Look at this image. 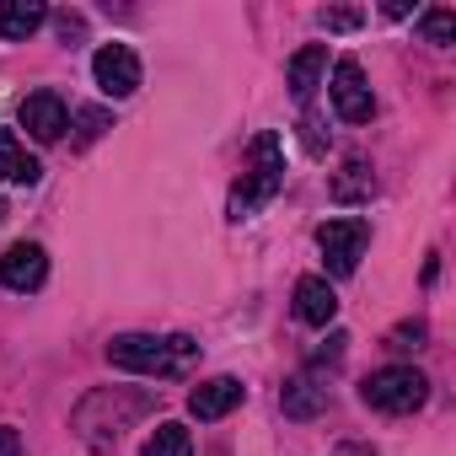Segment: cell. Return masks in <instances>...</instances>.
<instances>
[{
  "label": "cell",
  "mask_w": 456,
  "mask_h": 456,
  "mask_svg": "<svg viewBox=\"0 0 456 456\" xmlns=\"http://www.w3.org/2000/svg\"><path fill=\"white\" fill-rule=\"evenodd\" d=\"M242 397H248V387H242L237 376H209V381H199V387L188 392V413L209 424V419H225Z\"/></svg>",
  "instance_id": "ba28073f"
},
{
  "label": "cell",
  "mask_w": 456,
  "mask_h": 456,
  "mask_svg": "<svg viewBox=\"0 0 456 456\" xmlns=\"http://www.w3.org/2000/svg\"><path fill=\"white\" fill-rule=\"evenodd\" d=\"M280 408H285L290 419H312V413H322V408H328V387H322V381H312V376H296V381H285Z\"/></svg>",
  "instance_id": "4fadbf2b"
},
{
  "label": "cell",
  "mask_w": 456,
  "mask_h": 456,
  "mask_svg": "<svg viewBox=\"0 0 456 456\" xmlns=\"http://www.w3.org/2000/svg\"><path fill=\"white\" fill-rule=\"evenodd\" d=\"M322 70H328V49H322V44H306V49L290 60V92L306 102V97L322 86Z\"/></svg>",
  "instance_id": "5bb4252c"
},
{
  "label": "cell",
  "mask_w": 456,
  "mask_h": 456,
  "mask_svg": "<svg viewBox=\"0 0 456 456\" xmlns=\"http://www.w3.org/2000/svg\"><path fill=\"white\" fill-rule=\"evenodd\" d=\"M44 280H49V253H44L38 242H12L6 258H0V285L17 290V296H28V290H38Z\"/></svg>",
  "instance_id": "52a82bcc"
},
{
  "label": "cell",
  "mask_w": 456,
  "mask_h": 456,
  "mask_svg": "<svg viewBox=\"0 0 456 456\" xmlns=\"http://www.w3.org/2000/svg\"><path fill=\"white\" fill-rule=\"evenodd\" d=\"M360 397H365L376 413H413V408L429 397V381H424V370H413V365H387V370H370V376H365Z\"/></svg>",
  "instance_id": "3957f363"
},
{
  "label": "cell",
  "mask_w": 456,
  "mask_h": 456,
  "mask_svg": "<svg viewBox=\"0 0 456 456\" xmlns=\"http://www.w3.org/2000/svg\"><path fill=\"white\" fill-rule=\"evenodd\" d=\"M0 215H6V199H0Z\"/></svg>",
  "instance_id": "cb8c5ba5"
},
{
  "label": "cell",
  "mask_w": 456,
  "mask_h": 456,
  "mask_svg": "<svg viewBox=\"0 0 456 456\" xmlns=\"http://www.w3.org/2000/svg\"><path fill=\"white\" fill-rule=\"evenodd\" d=\"M328 97H333V108H338L344 124H365V118L376 113V97H370V86H365L360 60H338V65H333V86H328Z\"/></svg>",
  "instance_id": "8992f818"
},
{
  "label": "cell",
  "mask_w": 456,
  "mask_h": 456,
  "mask_svg": "<svg viewBox=\"0 0 456 456\" xmlns=\"http://www.w3.org/2000/svg\"><path fill=\"white\" fill-rule=\"evenodd\" d=\"M301 129H306V151H312V156H322V124L306 113V118H301Z\"/></svg>",
  "instance_id": "44dd1931"
},
{
  "label": "cell",
  "mask_w": 456,
  "mask_h": 456,
  "mask_svg": "<svg viewBox=\"0 0 456 456\" xmlns=\"http://www.w3.org/2000/svg\"><path fill=\"white\" fill-rule=\"evenodd\" d=\"M317 248H322V264L333 280H349L370 248V225L360 215H344V220H322L317 225Z\"/></svg>",
  "instance_id": "277c9868"
},
{
  "label": "cell",
  "mask_w": 456,
  "mask_h": 456,
  "mask_svg": "<svg viewBox=\"0 0 456 456\" xmlns=\"http://www.w3.org/2000/svg\"><path fill=\"white\" fill-rule=\"evenodd\" d=\"M76 124H81V129H76V140H81V145H92V140H97L113 118H108L102 108H86V113H76Z\"/></svg>",
  "instance_id": "d6986e66"
},
{
  "label": "cell",
  "mask_w": 456,
  "mask_h": 456,
  "mask_svg": "<svg viewBox=\"0 0 456 456\" xmlns=\"http://www.w3.org/2000/svg\"><path fill=\"white\" fill-rule=\"evenodd\" d=\"M0 456H22V435L12 424H0Z\"/></svg>",
  "instance_id": "7402d4cb"
},
{
  "label": "cell",
  "mask_w": 456,
  "mask_h": 456,
  "mask_svg": "<svg viewBox=\"0 0 456 456\" xmlns=\"http://www.w3.org/2000/svg\"><path fill=\"white\" fill-rule=\"evenodd\" d=\"M370 193H376V172H370V161L349 156L344 172L333 177V199H338V204H365Z\"/></svg>",
  "instance_id": "9a60e30c"
},
{
  "label": "cell",
  "mask_w": 456,
  "mask_h": 456,
  "mask_svg": "<svg viewBox=\"0 0 456 456\" xmlns=\"http://www.w3.org/2000/svg\"><path fill=\"white\" fill-rule=\"evenodd\" d=\"M193 354H199V344L183 338V333H172V338H156V333H118V338L108 344V360H113L118 370H140V376H177V370H188Z\"/></svg>",
  "instance_id": "6da1fadb"
},
{
  "label": "cell",
  "mask_w": 456,
  "mask_h": 456,
  "mask_svg": "<svg viewBox=\"0 0 456 456\" xmlns=\"http://www.w3.org/2000/svg\"><path fill=\"white\" fill-rule=\"evenodd\" d=\"M338 456H365V451H360V445H344V451H338Z\"/></svg>",
  "instance_id": "603a6c76"
},
{
  "label": "cell",
  "mask_w": 456,
  "mask_h": 456,
  "mask_svg": "<svg viewBox=\"0 0 456 456\" xmlns=\"http://www.w3.org/2000/svg\"><path fill=\"white\" fill-rule=\"evenodd\" d=\"M145 456H193V435L177 424V419H161L145 440Z\"/></svg>",
  "instance_id": "2e32d148"
},
{
  "label": "cell",
  "mask_w": 456,
  "mask_h": 456,
  "mask_svg": "<svg viewBox=\"0 0 456 456\" xmlns=\"http://www.w3.org/2000/svg\"><path fill=\"white\" fill-rule=\"evenodd\" d=\"M92 76H97L102 97H134L140 92V54L129 44H102L92 54Z\"/></svg>",
  "instance_id": "5b68a950"
},
{
  "label": "cell",
  "mask_w": 456,
  "mask_h": 456,
  "mask_svg": "<svg viewBox=\"0 0 456 456\" xmlns=\"http://www.w3.org/2000/svg\"><path fill=\"white\" fill-rule=\"evenodd\" d=\"M22 129L33 134V140H60L65 134V97L60 92H33V97H22Z\"/></svg>",
  "instance_id": "9c48e42d"
},
{
  "label": "cell",
  "mask_w": 456,
  "mask_h": 456,
  "mask_svg": "<svg viewBox=\"0 0 456 456\" xmlns=\"http://www.w3.org/2000/svg\"><path fill=\"white\" fill-rule=\"evenodd\" d=\"M0 177H6V183H22V188H33V183L44 177V161L28 156V145H22L12 129H0Z\"/></svg>",
  "instance_id": "7c38bea8"
},
{
  "label": "cell",
  "mask_w": 456,
  "mask_h": 456,
  "mask_svg": "<svg viewBox=\"0 0 456 456\" xmlns=\"http://www.w3.org/2000/svg\"><path fill=\"white\" fill-rule=\"evenodd\" d=\"M296 317H301L306 328H328V322L338 317V296H333V285H328L322 274H306V280L296 285Z\"/></svg>",
  "instance_id": "30bf717a"
},
{
  "label": "cell",
  "mask_w": 456,
  "mask_h": 456,
  "mask_svg": "<svg viewBox=\"0 0 456 456\" xmlns=\"http://www.w3.org/2000/svg\"><path fill=\"white\" fill-rule=\"evenodd\" d=\"M44 22H49V6H44V0H0V38H6V44L33 38Z\"/></svg>",
  "instance_id": "8fae6325"
},
{
  "label": "cell",
  "mask_w": 456,
  "mask_h": 456,
  "mask_svg": "<svg viewBox=\"0 0 456 456\" xmlns=\"http://www.w3.org/2000/svg\"><path fill=\"white\" fill-rule=\"evenodd\" d=\"M280 188H285V145H280V134H258L253 151H248L242 183H237V193H232V215L242 220V215L264 209Z\"/></svg>",
  "instance_id": "7a4b0ae2"
},
{
  "label": "cell",
  "mask_w": 456,
  "mask_h": 456,
  "mask_svg": "<svg viewBox=\"0 0 456 456\" xmlns=\"http://www.w3.org/2000/svg\"><path fill=\"white\" fill-rule=\"evenodd\" d=\"M419 28H424V38H429V44H440V49L456 38V17H451V12H424V17H419Z\"/></svg>",
  "instance_id": "e0dca14e"
},
{
  "label": "cell",
  "mask_w": 456,
  "mask_h": 456,
  "mask_svg": "<svg viewBox=\"0 0 456 456\" xmlns=\"http://www.w3.org/2000/svg\"><path fill=\"white\" fill-rule=\"evenodd\" d=\"M317 22H322L328 33H354V28L365 22V12H354V6H333V12H322Z\"/></svg>",
  "instance_id": "ac0fdd59"
},
{
  "label": "cell",
  "mask_w": 456,
  "mask_h": 456,
  "mask_svg": "<svg viewBox=\"0 0 456 456\" xmlns=\"http://www.w3.org/2000/svg\"><path fill=\"white\" fill-rule=\"evenodd\" d=\"M419 344H424V322H403L387 333V349H419Z\"/></svg>",
  "instance_id": "ffe728a7"
}]
</instances>
